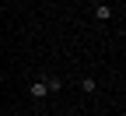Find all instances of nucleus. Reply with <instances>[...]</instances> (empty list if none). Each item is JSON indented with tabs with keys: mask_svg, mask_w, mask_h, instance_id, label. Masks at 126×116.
I'll use <instances>...</instances> for the list:
<instances>
[{
	"mask_svg": "<svg viewBox=\"0 0 126 116\" xmlns=\"http://www.w3.org/2000/svg\"><path fill=\"white\" fill-rule=\"evenodd\" d=\"M46 88H49V95H56V92H63V81L56 74H49V77H46Z\"/></svg>",
	"mask_w": 126,
	"mask_h": 116,
	"instance_id": "nucleus-2",
	"label": "nucleus"
},
{
	"mask_svg": "<svg viewBox=\"0 0 126 116\" xmlns=\"http://www.w3.org/2000/svg\"><path fill=\"white\" fill-rule=\"evenodd\" d=\"M28 95H32V98H46V95H49V88H46V81H35V85L28 88Z\"/></svg>",
	"mask_w": 126,
	"mask_h": 116,
	"instance_id": "nucleus-1",
	"label": "nucleus"
},
{
	"mask_svg": "<svg viewBox=\"0 0 126 116\" xmlns=\"http://www.w3.org/2000/svg\"><path fill=\"white\" fill-rule=\"evenodd\" d=\"M81 88H84L88 95H94V92H98V85H94V77H84V81H81Z\"/></svg>",
	"mask_w": 126,
	"mask_h": 116,
	"instance_id": "nucleus-4",
	"label": "nucleus"
},
{
	"mask_svg": "<svg viewBox=\"0 0 126 116\" xmlns=\"http://www.w3.org/2000/svg\"><path fill=\"white\" fill-rule=\"evenodd\" d=\"M94 18H98V21H109V18H112V7H109V4H98V7H94Z\"/></svg>",
	"mask_w": 126,
	"mask_h": 116,
	"instance_id": "nucleus-3",
	"label": "nucleus"
}]
</instances>
